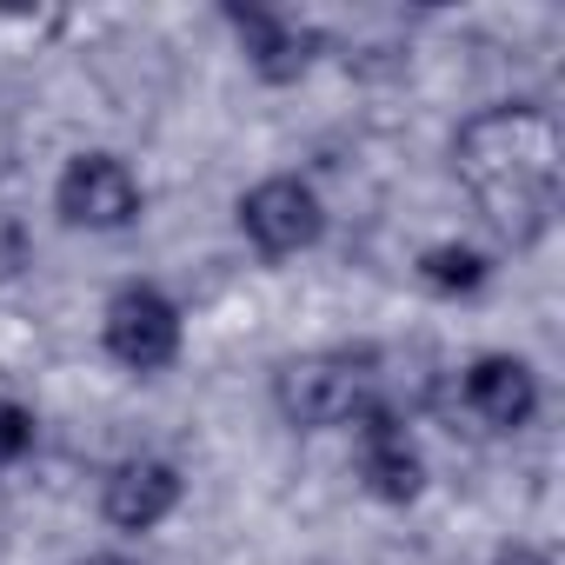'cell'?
Here are the masks:
<instances>
[{
	"mask_svg": "<svg viewBox=\"0 0 565 565\" xmlns=\"http://www.w3.org/2000/svg\"><path fill=\"white\" fill-rule=\"evenodd\" d=\"M558 167H565V134H558L552 107H539V100H492V107L466 114L452 134V173L512 253H525L552 233Z\"/></svg>",
	"mask_w": 565,
	"mask_h": 565,
	"instance_id": "6da1fadb",
	"label": "cell"
},
{
	"mask_svg": "<svg viewBox=\"0 0 565 565\" xmlns=\"http://www.w3.org/2000/svg\"><path fill=\"white\" fill-rule=\"evenodd\" d=\"M366 393H373V360L366 353H294L273 373V406L300 433L347 426Z\"/></svg>",
	"mask_w": 565,
	"mask_h": 565,
	"instance_id": "7a4b0ae2",
	"label": "cell"
},
{
	"mask_svg": "<svg viewBox=\"0 0 565 565\" xmlns=\"http://www.w3.org/2000/svg\"><path fill=\"white\" fill-rule=\"evenodd\" d=\"M100 347L127 373H167L180 360V347H186V320L153 279H127V287H114V300L100 307Z\"/></svg>",
	"mask_w": 565,
	"mask_h": 565,
	"instance_id": "3957f363",
	"label": "cell"
},
{
	"mask_svg": "<svg viewBox=\"0 0 565 565\" xmlns=\"http://www.w3.org/2000/svg\"><path fill=\"white\" fill-rule=\"evenodd\" d=\"M239 233L253 239L259 259H294L327 239V200L307 173H266L239 193Z\"/></svg>",
	"mask_w": 565,
	"mask_h": 565,
	"instance_id": "277c9868",
	"label": "cell"
},
{
	"mask_svg": "<svg viewBox=\"0 0 565 565\" xmlns=\"http://www.w3.org/2000/svg\"><path fill=\"white\" fill-rule=\"evenodd\" d=\"M140 206H147L140 173H134L120 153H107V147L74 153V160L61 167V180H54V213H61V226H74V233H127V226L140 220Z\"/></svg>",
	"mask_w": 565,
	"mask_h": 565,
	"instance_id": "5b68a950",
	"label": "cell"
},
{
	"mask_svg": "<svg viewBox=\"0 0 565 565\" xmlns=\"http://www.w3.org/2000/svg\"><path fill=\"white\" fill-rule=\"evenodd\" d=\"M347 426H353V459H360L366 492L386 499V505H413V499L426 492V452H419V439L406 433V413H399L393 399L366 393Z\"/></svg>",
	"mask_w": 565,
	"mask_h": 565,
	"instance_id": "8992f818",
	"label": "cell"
},
{
	"mask_svg": "<svg viewBox=\"0 0 565 565\" xmlns=\"http://www.w3.org/2000/svg\"><path fill=\"white\" fill-rule=\"evenodd\" d=\"M226 28L246 54V67L266 81V87H294L307 81V67L320 61V34L300 21V14H279V8H226Z\"/></svg>",
	"mask_w": 565,
	"mask_h": 565,
	"instance_id": "52a82bcc",
	"label": "cell"
},
{
	"mask_svg": "<svg viewBox=\"0 0 565 565\" xmlns=\"http://www.w3.org/2000/svg\"><path fill=\"white\" fill-rule=\"evenodd\" d=\"M180 499H186L180 466L160 459V452H134V459H120V466L107 472V486H100V519H107L114 532H153V525H167V519L180 512Z\"/></svg>",
	"mask_w": 565,
	"mask_h": 565,
	"instance_id": "ba28073f",
	"label": "cell"
},
{
	"mask_svg": "<svg viewBox=\"0 0 565 565\" xmlns=\"http://www.w3.org/2000/svg\"><path fill=\"white\" fill-rule=\"evenodd\" d=\"M459 399L466 413L486 426V433H525L539 419V373L519 360V353H479L459 380Z\"/></svg>",
	"mask_w": 565,
	"mask_h": 565,
	"instance_id": "9c48e42d",
	"label": "cell"
},
{
	"mask_svg": "<svg viewBox=\"0 0 565 565\" xmlns=\"http://www.w3.org/2000/svg\"><path fill=\"white\" fill-rule=\"evenodd\" d=\"M419 279L433 294H479L486 279H492V253L472 246V239H433L419 253Z\"/></svg>",
	"mask_w": 565,
	"mask_h": 565,
	"instance_id": "30bf717a",
	"label": "cell"
},
{
	"mask_svg": "<svg viewBox=\"0 0 565 565\" xmlns=\"http://www.w3.org/2000/svg\"><path fill=\"white\" fill-rule=\"evenodd\" d=\"M34 439H41V419H34V406H21V399H8V393H0V466H21V459L34 452Z\"/></svg>",
	"mask_w": 565,
	"mask_h": 565,
	"instance_id": "8fae6325",
	"label": "cell"
},
{
	"mask_svg": "<svg viewBox=\"0 0 565 565\" xmlns=\"http://www.w3.org/2000/svg\"><path fill=\"white\" fill-rule=\"evenodd\" d=\"M28 259H34V239H28V226L0 206V287H8V279H21L28 273Z\"/></svg>",
	"mask_w": 565,
	"mask_h": 565,
	"instance_id": "7c38bea8",
	"label": "cell"
},
{
	"mask_svg": "<svg viewBox=\"0 0 565 565\" xmlns=\"http://www.w3.org/2000/svg\"><path fill=\"white\" fill-rule=\"evenodd\" d=\"M492 565H552V558H545L539 545H525V539H512V545H499V552H492Z\"/></svg>",
	"mask_w": 565,
	"mask_h": 565,
	"instance_id": "4fadbf2b",
	"label": "cell"
},
{
	"mask_svg": "<svg viewBox=\"0 0 565 565\" xmlns=\"http://www.w3.org/2000/svg\"><path fill=\"white\" fill-rule=\"evenodd\" d=\"M74 565H140V558L134 552H81Z\"/></svg>",
	"mask_w": 565,
	"mask_h": 565,
	"instance_id": "5bb4252c",
	"label": "cell"
}]
</instances>
